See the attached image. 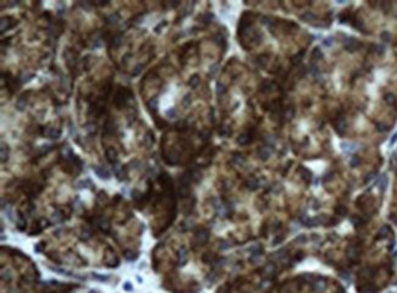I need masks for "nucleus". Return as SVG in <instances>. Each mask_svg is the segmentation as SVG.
<instances>
[{"instance_id": "2f4dec72", "label": "nucleus", "mask_w": 397, "mask_h": 293, "mask_svg": "<svg viewBox=\"0 0 397 293\" xmlns=\"http://www.w3.org/2000/svg\"><path fill=\"white\" fill-rule=\"evenodd\" d=\"M225 92V88H224V86L223 84H220V83H218V94L220 96V94H223Z\"/></svg>"}, {"instance_id": "473e14b6", "label": "nucleus", "mask_w": 397, "mask_h": 293, "mask_svg": "<svg viewBox=\"0 0 397 293\" xmlns=\"http://www.w3.org/2000/svg\"><path fill=\"white\" fill-rule=\"evenodd\" d=\"M387 128H386V126L384 125V124H378V131H380V132H384V131H386Z\"/></svg>"}, {"instance_id": "b1692460", "label": "nucleus", "mask_w": 397, "mask_h": 293, "mask_svg": "<svg viewBox=\"0 0 397 293\" xmlns=\"http://www.w3.org/2000/svg\"><path fill=\"white\" fill-rule=\"evenodd\" d=\"M359 163H361V159L358 157H353L351 159V161H350V165H351V167H357L359 165Z\"/></svg>"}, {"instance_id": "412c9836", "label": "nucleus", "mask_w": 397, "mask_h": 293, "mask_svg": "<svg viewBox=\"0 0 397 293\" xmlns=\"http://www.w3.org/2000/svg\"><path fill=\"white\" fill-rule=\"evenodd\" d=\"M385 101H386L387 104H390V105H394V104H395V101H396L395 96H394V94H391V93L386 94V96H385Z\"/></svg>"}, {"instance_id": "e433bc0d", "label": "nucleus", "mask_w": 397, "mask_h": 293, "mask_svg": "<svg viewBox=\"0 0 397 293\" xmlns=\"http://www.w3.org/2000/svg\"><path fill=\"white\" fill-rule=\"evenodd\" d=\"M396 139H397V133L396 134H394V137H392V139H391V143H390V144H394V143L396 142Z\"/></svg>"}, {"instance_id": "0eeeda50", "label": "nucleus", "mask_w": 397, "mask_h": 293, "mask_svg": "<svg viewBox=\"0 0 397 293\" xmlns=\"http://www.w3.org/2000/svg\"><path fill=\"white\" fill-rule=\"evenodd\" d=\"M147 106H148V109H149V111H150V112L155 114V112L158 111V108H159V101H158V99H157V98L150 99V100L148 101Z\"/></svg>"}, {"instance_id": "f704fd0d", "label": "nucleus", "mask_w": 397, "mask_h": 293, "mask_svg": "<svg viewBox=\"0 0 397 293\" xmlns=\"http://www.w3.org/2000/svg\"><path fill=\"white\" fill-rule=\"evenodd\" d=\"M190 98H191V96H190V94L185 97V100H183V105H188V104L191 103V99H190Z\"/></svg>"}, {"instance_id": "5701e85b", "label": "nucleus", "mask_w": 397, "mask_h": 293, "mask_svg": "<svg viewBox=\"0 0 397 293\" xmlns=\"http://www.w3.org/2000/svg\"><path fill=\"white\" fill-rule=\"evenodd\" d=\"M142 70H143V65H137L134 68H133V71H132V77H136V76H138L141 72H142Z\"/></svg>"}, {"instance_id": "a211bd4d", "label": "nucleus", "mask_w": 397, "mask_h": 293, "mask_svg": "<svg viewBox=\"0 0 397 293\" xmlns=\"http://www.w3.org/2000/svg\"><path fill=\"white\" fill-rule=\"evenodd\" d=\"M249 142H251V136H249V134H247V133H244V134L239 136V138H238V143H239V144H247V143H249Z\"/></svg>"}, {"instance_id": "cd10ccee", "label": "nucleus", "mask_w": 397, "mask_h": 293, "mask_svg": "<svg viewBox=\"0 0 397 293\" xmlns=\"http://www.w3.org/2000/svg\"><path fill=\"white\" fill-rule=\"evenodd\" d=\"M99 226H100V228H101L103 231L108 232V230H109V224H108L106 221H100V222H99Z\"/></svg>"}, {"instance_id": "6e6552de", "label": "nucleus", "mask_w": 397, "mask_h": 293, "mask_svg": "<svg viewBox=\"0 0 397 293\" xmlns=\"http://www.w3.org/2000/svg\"><path fill=\"white\" fill-rule=\"evenodd\" d=\"M187 259H188L187 250H186L185 248L180 249V252H178V265H180V266H183V265L186 264Z\"/></svg>"}, {"instance_id": "72a5a7b5", "label": "nucleus", "mask_w": 397, "mask_h": 293, "mask_svg": "<svg viewBox=\"0 0 397 293\" xmlns=\"http://www.w3.org/2000/svg\"><path fill=\"white\" fill-rule=\"evenodd\" d=\"M166 115H167V116H175V115H176V111H175L174 109H170V110H167V111H166Z\"/></svg>"}, {"instance_id": "f8f14e48", "label": "nucleus", "mask_w": 397, "mask_h": 293, "mask_svg": "<svg viewBox=\"0 0 397 293\" xmlns=\"http://www.w3.org/2000/svg\"><path fill=\"white\" fill-rule=\"evenodd\" d=\"M144 143H145V145H147V147L153 145V143H154V133H153L152 131H148V132H147V134H145V137H144Z\"/></svg>"}, {"instance_id": "7ed1b4c3", "label": "nucleus", "mask_w": 397, "mask_h": 293, "mask_svg": "<svg viewBox=\"0 0 397 293\" xmlns=\"http://www.w3.org/2000/svg\"><path fill=\"white\" fill-rule=\"evenodd\" d=\"M105 155H106V159H108V161H109V163H111V164L117 163V152H116L113 147L106 148V150H105Z\"/></svg>"}, {"instance_id": "bb28decb", "label": "nucleus", "mask_w": 397, "mask_h": 293, "mask_svg": "<svg viewBox=\"0 0 397 293\" xmlns=\"http://www.w3.org/2000/svg\"><path fill=\"white\" fill-rule=\"evenodd\" d=\"M18 226H20L21 230H23V226H26V221L23 220V216H22L21 213H20V216H18Z\"/></svg>"}, {"instance_id": "c9c22d12", "label": "nucleus", "mask_w": 397, "mask_h": 293, "mask_svg": "<svg viewBox=\"0 0 397 293\" xmlns=\"http://www.w3.org/2000/svg\"><path fill=\"white\" fill-rule=\"evenodd\" d=\"M50 148H51V147H50L49 144H45V145H43V147H42V152H45V153H47L48 150H50Z\"/></svg>"}, {"instance_id": "a878e982", "label": "nucleus", "mask_w": 397, "mask_h": 293, "mask_svg": "<svg viewBox=\"0 0 397 293\" xmlns=\"http://www.w3.org/2000/svg\"><path fill=\"white\" fill-rule=\"evenodd\" d=\"M31 78H33V75H28V73H23L21 77V83H26L28 82Z\"/></svg>"}, {"instance_id": "aec40b11", "label": "nucleus", "mask_w": 397, "mask_h": 293, "mask_svg": "<svg viewBox=\"0 0 397 293\" xmlns=\"http://www.w3.org/2000/svg\"><path fill=\"white\" fill-rule=\"evenodd\" d=\"M259 157H260L263 160H266V159L270 157V152H269L266 148H263V149H260V152H259Z\"/></svg>"}, {"instance_id": "423d86ee", "label": "nucleus", "mask_w": 397, "mask_h": 293, "mask_svg": "<svg viewBox=\"0 0 397 293\" xmlns=\"http://www.w3.org/2000/svg\"><path fill=\"white\" fill-rule=\"evenodd\" d=\"M347 254H348V258L353 261H357L358 260V258H359V250H358V248H357V247H354V246H351V247L348 248Z\"/></svg>"}, {"instance_id": "2eb2a0df", "label": "nucleus", "mask_w": 397, "mask_h": 293, "mask_svg": "<svg viewBox=\"0 0 397 293\" xmlns=\"http://www.w3.org/2000/svg\"><path fill=\"white\" fill-rule=\"evenodd\" d=\"M258 186H259V183H258V180L257 178H249L248 181H247V187L249 188V189H252V191H254V189H257L258 188Z\"/></svg>"}, {"instance_id": "6ab92c4d", "label": "nucleus", "mask_w": 397, "mask_h": 293, "mask_svg": "<svg viewBox=\"0 0 397 293\" xmlns=\"http://www.w3.org/2000/svg\"><path fill=\"white\" fill-rule=\"evenodd\" d=\"M121 43H122V34H121V33H119V34H116V35L114 37V39H113V44H114V47H115V48H117Z\"/></svg>"}, {"instance_id": "7c9ffc66", "label": "nucleus", "mask_w": 397, "mask_h": 293, "mask_svg": "<svg viewBox=\"0 0 397 293\" xmlns=\"http://www.w3.org/2000/svg\"><path fill=\"white\" fill-rule=\"evenodd\" d=\"M336 213H337V214H341V215H345V214L347 213V209H346L345 206H341V208H337V209H336Z\"/></svg>"}, {"instance_id": "f03ea898", "label": "nucleus", "mask_w": 397, "mask_h": 293, "mask_svg": "<svg viewBox=\"0 0 397 293\" xmlns=\"http://www.w3.org/2000/svg\"><path fill=\"white\" fill-rule=\"evenodd\" d=\"M359 47H361V43H359L357 39H354V38H350V39H347V40H346V43H345V48H346L348 51H356Z\"/></svg>"}, {"instance_id": "9d476101", "label": "nucleus", "mask_w": 397, "mask_h": 293, "mask_svg": "<svg viewBox=\"0 0 397 293\" xmlns=\"http://www.w3.org/2000/svg\"><path fill=\"white\" fill-rule=\"evenodd\" d=\"M94 171H96V173L99 176L100 178H109L110 177V173H109V171L106 170V169H104V167H99V166H96L94 167Z\"/></svg>"}, {"instance_id": "393cba45", "label": "nucleus", "mask_w": 397, "mask_h": 293, "mask_svg": "<svg viewBox=\"0 0 397 293\" xmlns=\"http://www.w3.org/2000/svg\"><path fill=\"white\" fill-rule=\"evenodd\" d=\"M387 233H390V228L387 227V226L381 227V230L379 231V236H380V237H386V234H387Z\"/></svg>"}, {"instance_id": "f3484780", "label": "nucleus", "mask_w": 397, "mask_h": 293, "mask_svg": "<svg viewBox=\"0 0 397 293\" xmlns=\"http://www.w3.org/2000/svg\"><path fill=\"white\" fill-rule=\"evenodd\" d=\"M7 157H9L7 147L2 143V144H1V163H5V161L7 160Z\"/></svg>"}, {"instance_id": "4be33fe9", "label": "nucleus", "mask_w": 397, "mask_h": 293, "mask_svg": "<svg viewBox=\"0 0 397 293\" xmlns=\"http://www.w3.org/2000/svg\"><path fill=\"white\" fill-rule=\"evenodd\" d=\"M198 83H199V77L196 75V76H193V77L191 78V81H190V86H191L192 88H196Z\"/></svg>"}, {"instance_id": "20e7f679", "label": "nucleus", "mask_w": 397, "mask_h": 293, "mask_svg": "<svg viewBox=\"0 0 397 293\" xmlns=\"http://www.w3.org/2000/svg\"><path fill=\"white\" fill-rule=\"evenodd\" d=\"M208 238H209V233H208L207 230H199L198 232L196 233V241L198 242V244L207 243Z\"/></svg>"}, {"instance_id": "1a4fd4ad", "label": "nucleus", "mask_w": 397, "mask_h": 293, "mask_svg": "<svg viewBox=\"0 0 397 293\" xmlns=\"http://www.w3.org/2000/svg\"><path fill=\"white\" fill-rule=\"evenodd\" d=\"M26 105H27V98H26V96L20 97L18 100L16 101V109L18 111H23L26 109Z\"/></svg>"}, {"instance_id": "c756f323", "label": "nucleus", "mask_w": 397, "mask_h": 293, "mask_svg": "<svg viewBox=\"0 0 397 293\" xmlns=\"http://www.w3.org/2000/svg\"><path fill=\"white\" fill-rule=\"evenodd\" d=\"M312 56H313V59H319V58H321V53H320V50H319V49H314V51H313Z\"/></svg>"}, {"instance_id": "c85d7f7f", "label": "nucleus", "mask_w": 397, "mask_h": 293, "mask_svg": "<svg viewBox=\"0 0 397 293\" xmlns=\"http://www.w3.org/2000/svg\"><path fill=\"white\" fill-rule=\"evenodd\" d=\"M218 293H231V288L230 286H224L218 291Z\"/></svg>"}, {"instance_id": "9b49d317", "label": "nucleus", "mask_w": 397, "mask_h": 293, "mask_svg": "<svg viewBox=\"0 0 397 293\" xmlns=\"http://www.w3.org/2000/svg\"><path fill=\"white\" fill-rule=\"evenodd\" d=\"M11 27H12V23H10V21H9V17H4V18H1V26H0L1 33H4L5 31L10 30Z\"/></svg>"}, {"instance_id": "dca6fc26", "label": "nucleus", "mask_w": 397, "mask_h": 293, "mask_svg": "<svg viewBox=\"0 0 397 293\" xmlns=\"http://www.w3.org/2000/svg\"><path fill=\"white\" fill-rule=\"evenodd\" d=\"M120 20V14L115 12V14H111L108 18H106V22L110 23V25H114V23H117V21Z\"/></svg>"}, {"instance_id": "39448f33", "label": "nucleus", "mask_w": 397, "mask_h": 293, "mask_svg": "<svg viewBox=\"0 0 397 293\" xmlns=\"http://www.w3.org/2000/svg\"><path fill=\"white\" fill-rule=\"evenodd\" d=\"M43 134L49 137V138H51V139H58L61 136V130H59V128H47V130H44Z\"/></svg>"}, {"instance_id": "4c0bfd02", "label": "nucleus", "mask_w": 397, "mask_h": 293, "mask_svg": "<svg viewBox=\"0 0 397 293\" xmlns=\"http://www.w3.org/2000/svg\"><path fill=\"white\" fill-rule=\"evenodd\" d=\"M337 293H346V291L342 288V287H338V290H337Z\"/></svg>"}, {"instance_id": "4468645a", "label": "nucleus", "mask_w": 397, "mask_h": 293, "mask_svg": "<svg viewBox=\"0 0 397 293\" xmlns=\"http://www.w3.org/2000/svg\"><path fill=\"white\" fill-rule=\"evenodd\" d=\"M336 130L340 134H343L346 131V122L343 119H338V124L336 125Z\"/></svg>"}, {"instance_id": "ddd939ff", "label": "nucleus", "mask_w": 397, "mask_h": 293, "mask_svg": "<svg viewBox=\"0 0 397 293\" xmlns=\"http://www.w3.org/2000/svg\"><path fill=\"white\" fill-rule=\"evenodd\" d=\"M325 287H326V285H325V282H324V281L321 282V280H318L317 282H314V283H313V290H314V291H317V292H321V291H324V290H325Z\"/></svg>"}, {"instance_id": "f257e3e1", "label": "nucleus", "mask_w": 397, "mask_h": 293, "mask_svg": "<svg viewBox=\"0 0 397 293\" xmlns=\"http://www.w3.org/2000/svg\"><path fill=\"white\" fill-rule=\"evenodd\" d=\"M132 98H133V94L131 93L130 89H126V88L120 87L117 89V92H116V96H115V105L117 108H124L127 104V101L130 99H132Z\"/></svg>"}]
</instances>
